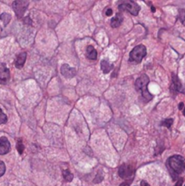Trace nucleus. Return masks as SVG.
Returning a JSON list of instances; mask_svg holds the SVG:
<instances>
[{
	"label": "nucleus",
	"mask_w": 185,
	"mask_h": 186,
	"mask_svg": "<svg viewBox=\"0 0 185 186\" xmlns=\"http://www.w3.org/2000/svg\"><path fill=\"white\" fill-rule=\"evenodd\" d=\"M11 146H10V143L8 139L5 136L0 138V155H4L7 154L8 153H9Z\"/></svg>",
	"instance_id": "obj_8"
},
{
	"label": "nucleus",
	"mask_w": 185,
	"mask_h": 186,
	"mask_svg": "<svg viewBox=\"0 0 185 186\" xmlns=\"http://www.w3.org/2000/svg\"><path fill=\"white\" fill-rule=\"evenodd\" d=\"M166 166L172 179L177 180L185 170L184 158L181 155H172L167 160Z\"/></svg>",
	"instance_id": "obj_1"
},
{
	"label": "nucleus",
	"mask_w": 185,
	"mask_h": 186,
	"mask_svg": "<svg viewBox=\"0 0 185 186\" xmlns=\"http://www.w3.org/2000/svg\"><path fill=\"white\" fill-rule=\"evenodd\" d=\"M27 56H28V54L26 52H22L17 56L16 61H15V65H16L17 68L21 69L24 66L25 63H26V60H27Z\"/></svg>",
	"instance_id": "obj_11"
},
{
	"label": "nucleus",
	"mask_w": 185,
	"mask_h": 186,
	"mask_svg": "<svg viewBox=\"0 0 185 186\" xmlns=\"http://www.w3.org/2000/svg\"><path fill=\"white\" fill-rule=\"evenodd\" d=\"M172 91H174L175 93L178 92H183V87L182 84L181 83V81L179 80L178 76L175 74H172Z\"/></svg>",
	"instance_id": "obj_10"
},
{
	"label": "nucleus",
	"mask_w": 185,
	"mask_h": 186,
	"mask_svg": "<svg viewBox=\"0 0 185 186\" xmlns=\"http://www.w3.org/2000/svg\"><path fill=\"white\" fill-rule=\"evenodd\" d=\"M134 173H135V170L134 168L132 167L131 165L128 164H122L119 170H118V174L119 176L123 179V180H126V183H122L121 186H127L129 185L130 183H132L133 176H134Z\"/></svg>",
	"instance_id": "obj_3"
},
{
	"label": "nucleus",
	"mask_w": 185,
	"mask_h": 186,
	"mask_svg": "<svg viewBox=\"0 0 185 186\" xmlns=\"http://www.w3.org/2000/svg\"><path fill=\"white\" fill-rule=\"evenodd\" d=\"M111 15H112V10L111 8H107V10L105 11V16L110 17Z\"/></svg>",
	"instance_id": "obj_24"
},
{
	"label": "nucleus",
	"mask_w": 185,
	"mask_h": 186,
	"mask_svg": "<svg viewBox=\"0 0 185 186\" xmlns=\"http://www.w3.org/2000/svg\"><path fill=\"white\" fill-rule=\"evenodd\" d=\"M183 107H184L183 103H181L179 104V109H180V110H183Z\"/></svg>",
	"instance_id": "obj_26"
},
{
	"label": "nucleus",
	"mask_w": 185,
	"mask_h": 186,
	"mask_svg": "<svg viewBox=\"0 0 185 186\" xmlns=\"http://www.w3.org/2000/svg\"><path fill=\"white\" fill-rule=\"evenodd\" d=\"M113 68V65L107 60H102L101 61V69L104 74H107Z\"/></svg>",
	"instance_id": "obj_13"
},
{
	"label": "nucleus",
	"mask_w": 185,
	"mask_h": 186,
	"mask_svg": "<svg viewBox=\"0 0 185 186\" xmlns=\"http://www.w3.org/2000/svg\"><path fill=\"white\" fill-rule=\"evenodd\" d=\"M8 122V116L2 112L0 108V124H4Z\"/></svg>",
	"instance_id": "obj_18"
},
{
	"label": "nucleus",
	"mask_w": 185,
	"mask_h": 186,
	"mask_svg": "<svg viewBox=\"0 0 185 186\" xmlns=\"http://www.w3.org/2000/svg\"><path fill=\"white\" fill-rule=\"evenodd\" d=\"M172 123H173V120H172V118H170V119H166L165 121L162 122V125L165 126L167 128H170V127L172 126Z\"/></svg>",
	"instance_id": "obj_20"
},
{
	"label": "nucleus",
	"mask_w": 185,
	"mask_h": 186,
	"mask_svg": "<svg viewBox=\"0 0 185 186\" xmlns=\"http://www.w3.org/2000/svg\"><path fill=\"white\" fill-rule=\"evenodd\" d=\"M119 9L124 10L131 13L132 16H137L139 14V11L141 9L140 6L136 2L128 0V1H123L119 5Z\"/></svg>",
	"instance_id": "obj_5"
},
{
	"label": "nucleus",
	"mask_w": 185,
	"mask_h": 186,
	"mask_svg": "<svg viewBox=\"0 0 185 186\" xmlns=\"http://www.w3.org/2000/svg\"><path fill=\"white\" fill-rule=\"evenodd\" d=\"M86 56L90 60H96V58H97V52L95 51V49L92 46L87 47V49H86Z\"/></svg>",
	"instance_id": "obj_14"
},
{
	"label": "nucleus",
	"mask_w": 185,
	"mask_h": 186,
	"mask_svg": "<svg viewBox=\"0 0 185 186\" xmlns=\"http://www.w3.org/2000/svg\"><path fill=\"white\" fill-rule=\"evenodd\" d=\"M183 114H184V115H185V108H184V109H183Z\"/></svg>",
	"instance_id": "obj_27"
},
{
	"label": "nucleus",
	"mask_w": 185,
	"mask_h": 186,
	"mask_svg": "<svg viewBox=\"0 0 185 186\" xmlns=\"http://www.w3.org/2000/svg\"><path fill=\"white\" fill-rule=\"evenodd\" d=\"M99 174H100V172H99V173L97 174V176H96V178L94 179V183H100V182H101V181H102V178H103V177H101V178H100V176H99ZM101 174H102V173H101ZM102 176H103L102 174Z\"/></svg>",
	"instance_id": "obj_22"
},
{
	"label": "nucleus",
	"mask_w": 185,
	"mask_h": 186,
	"mask_svg": "<svg viewBox=\"0 0 185 186\" xmlns=\"http://www.w3.org/2000/svg\"><path fill=\"white\" fill-rule=\"evenodd\" d=\"M122 16L121 14H116L115 17L113 18H112L111 20V27L112 28H117L120 27L122 23Z\"/></svg>",
	"instance_id": "obj_12"
},
{
	"label": "nucleus",
	"mask_w": 185,
	"mask_h": 186,
	"mask_svg": "<svg viewBox=\"0 0 185 186\" xmlns=\"http://www.w3.org/2000/svg\"><path fill=\"white\" fill-rule=\"evenodd\" d=\"M61 73L66 78H72L76 75V70L67 64H64L61 66Z\"/></svg>",
	"instance_id": "obj_9"
},
{
	"label": "nucleus",
	"mask_w": 185,
	"mask_h": 186,
	"mask_svg": "<svg viewBox=\"0 0 185 186\" xmlns=\"http://www.w3.org/2000/svg\"><path fill=\"white\" fill-rule=\"evenodd\" d=\"M149 82H150V80H149L148 75L146 74H142L140 77L136 79V82H135L136 90L141 93L142 97L145 103H148L150 100L152 99V94H151V93L148 91V88H147Z\"/></svg>",
	"instance_id": "obj_2"
},
{
	"label": "nucleus",
	"mask_w": 185,
	"mask_h": 186,
	"mask_svg": "<svg viewBox=\"0 0 185 186\" xmlns=\"http://www.w3.org/2000/svg\"><path fill=\"white\" fill-rule=\"evenodd\" d=\"M179 18L181 20L182 24L185 27V10L179 9Z\"/></svg>",
	"instance_id": "obj_17"
},
{
	"label": "nucleus",
	"mask_w": 185,
	"mask_h": 186,
	"mask_svg": "<svg viewBox=\"0 0 185 186\" xmlns=\"http://www.w3.org/2000/svg\"><path fill=\"white\" fill-rule=\"evenodd\" d=\"M182 183H183V179H182V178H181V179H179V180L176 182L175 186H182Z\"/></svg>",
	"instance_id": "obj_23"
},
{
	"label": "nucleus",
	"mask_w": 185,
	"mask_h": 186,
	"mask_svg": "<svg viewBox=\"0 0 185 186\" xmlns=\"http://www.w3.org/2000/svg\"><path fill=\"white\" fill-rule=\"evenodd\" d=\"M28 1H24V0H18V1H14L13 4H12V7H13V9L15 11L17 17L18 18H23L25 12L27 11L28 7Z\"/></svg>",
	"instance_id": "obj_6"
},
{
	"label": "nucleus",
	"mask_w": 185,
	"mask_h": 186,
	"mask_svg": "<svg viewBox=\"0 0 185 186\" xmlns=\"http://www.w3.org/2000/svg\"><path fill=\"white\" fill-rule=\"evenodd\" d=\"M127 186H129V185H127Z\"/></svg>",
	"instance_id": "obj_28"
},
{
	"label": "nucleus",
	"mask_w": 185,
	"mask_h": 186,
	"mask_svg": "<svg viewBox=\"0 0 185 186\" xmlns=\"http://www.w3.org/2000/svg\"><path fill=\"white\" fill-rule=\"evenodd\" d=\"M63 177L65 179V182H71L74 178V175L69 170H64L63 171Z\"/></svg>",
	"instance_id": "obj_15"
},
{
	"label": "nucleus",
	"mask_w": 185,
	"mask_h": 186,
	"mask_svg": "<svg viewBox=\"0 0 185 186\" xmlns=\"http://www.w3.org/2000/svg\"><path fill=\"white\" fill-rule=\"evenodd\" d=\"M9 78V69L6 66L5 64H0V84H7L8 82Z\"/></svg>",
	"instance_id": "obj_7"
},
{
	"label": "nucleus",
	"mask_w": 185,
	"mask_h": 186,
	"mask_svg": "<svg viewBox=\"0 0 185 186\" xmlns=\"http://www.w3.org/2000/svg\"><path fill=\"white\" fill-rule=\"evenodd\" d=\"M141 186H150L149 185V183L147 182H145V181H142L141 182Z\"/></svg>",
	"instance_id": "obj_25"
},
{
	"label": "nucleus",
	"mask_w": 185,
	"mask_h": 186,
	"mask_svg": "<svg viewBox=\"0 0 185 186\" xmlns=\"http://www.w3.org/2000/svg\"><path fill=\"white\" fill-rule=\"evenodd\" d=\"M0 20L4 23L5 26H7L9 23L10 20H11V16H10L9 14H8V13H3L0 16Z\"/></svg>",
	"instance_id": "obj_16"
},
{
	"label": "nucleus",
	"mask_w": 185,
	"mask_h": 186,
	"mask_svg": "<svg viewBox=\"0 0 185 186\" xmlns=\"http://www.w3.org/2000/svg\"><path fill=\"white\" fill-rule=\"evenodd\" d=\"M147 50L146 47L143 45H139L135 47L130 53V61L135 62V63H141L142 58L146 56Z\"/></svg>",
	"instance_id": "obj_4"
},
{
	"label": "nucleus",
	"mask_w": 185,
	"mask_h": 186,
	"mask_svg": "<svg viewBox=\"0 0 185 186\" xmlns=\"http://www.w3.org/2000/svg\"><path fill=\"white\" fill-rule=\"evenodd\" d=\"M184 186H185V185H184Z\"/></svg>",
	"instance_id": "obj_29"
},
{
	"label": "nucleus",
	"mask_w": 185,
	"mask_h": 186,
	"mask_svg": "<svg viewBox=\"0 0 185 186\" xmlns=\"http://www.w3.org/2000/svg\"><path fill=\"white\" fill-rule=\"evenodd\" d=\"M17 148H18V153L20 154H22L23 153V152H24V145H23V143H22V140L19 139L18 141V143H17Z\"/></svg>",
	"instance_id": "obj_19"
},
{
	"label": "nucleus",
	"mask_w": 185,
	"mask_h": 186,
	"mask_svg": "<svg viewBox=\"0 0 185 186\" xmlns=\"http://www.w3.org/2000/svg\"><path fill=\"white\" fill-rule=\"evenodd\" d=\"M6 173V165L3 162H0V177L3 176Z\"/></svg>",
	"instance_id": "obj_21"
}]
</instances>
